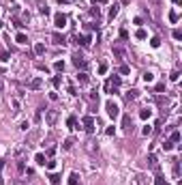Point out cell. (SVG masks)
<instances>
[{
	"label": "cell",
	"mask_w": 182,
	"mask_h": 185,
	"mask_svg": "<svg viewBox=\"0 0 182 185\" xmlns=\"http://www.w3.org/2000/svg\"><path fill=\"white\" fill-rule=\"evenodd\" d=\"M54 153H56V146H49V149H47V157H52Z\"/></svg>",
	"instance_id": "43"
},
{
	"label": "cell",
	"mask_w": 182,
	"mask_h": 185,
	"mask_svg": "<svg viewBox=\"0 0 182 185\" xmlns=\"http://www.w3.org/2000/svg\"><path fill=\"white\" fill-rule=\"evenodd\" d=\"M116 15H118V4H114V7L109 9V19H114Z\"/></svg>",
	"instance_id": "23"
},
{
	"label": "cell",
	"mask_w": 182,
	"mask_h": 185,
	"mask_svg": "<svg viewBox=\"0 0 182 185\" xmlns=\"http://www.w3.org/2000/svg\"><path fill=\"white\" fill-rule=\"evenodd\" d=\"M120 39H124V41H126V39H129V30H124V28H122V30H120Z\"/></svg>",
	"instance_id": "36"
},
{
	"label": "cell",
	"mask_w": 182,
	"mask_h": 185,
	"mask_svg": "<svg viewBox=\"0 0 182 185\" xmlns=\"http://www.w3.org/2000/svg\"><path fill=\"white\" fill-rule=\"evenodd\" d=\"M54 26H56V28H64V26H67V15L64 13H56L54 15Z\"/></svg>",
	"instance_id": "4"
},
{
	"label": "cell",
	"mask_w": 182,
	"mask_h": 185,
	"mask_svg": "<svg viewBox=\"0 0 182 185\" xmlns=\"http://www.w3.org/2000/svg\"><path fill=\"white\" fill-rule=\"evenodd\" d=\"M152 80H154V73H152V71H146V73H144V82L148 84V82H152Z\"/></svg>",
	"instance_id": "22"
},
{
	"label": "cell",
	"mask_w": 182,
	"mask_h": 185,
	"mask_svg": "<svg viewBox=\"0 0 182 185\" xmlns=\"http://www.w3.org/2000/svg\"><path fill=\"white\" fill-rule=\"evenodd\" d=\"M56 2H58V4H69L71 0H56Z\"/></svg>",
	"instance_id": "48"
},
{
	"label": "cell",
	"mask_w": 182,
	"mask_h": 185,
	"mask_svg": "<svg viewBox=\"0 0 182 185\" xmlns=\"http://www.w3.org/2000/svg\"><path fill=\"white\" fill-rule=\"evenodd\" d=\"M41 86H43V80H41V78H34V80L28 84V88H30V90H39Z\"/></svg>",
	"instance_id": "8"
},
{
	"label": "cell",
	"mask_w": 182,
	"mask_h": 185,
	"mask_svg": "<svg viewBox=\"0 0 182 185\" xmlns=\"http://www.w3.org/2000/svg\"><path fill=\"white\" fill-rule=\"evenodd\" d=\"M34 54H39V56L45 54V45H43V43H37V45H34Z\"/></svg>",
	"instance_id": "17"
},
{
	"label": "cell",
	"mask_w": 182,
	"mask_h": 185,
	"mask_svg": "<svg viewBox=\"0 0 182 185\" xmlns=\"http://www.w3.org/2000/svg\"><path fill=\"white\" fill-rule=\"evenodd\" d=\"M56 121H58V110H47L45 112V123L49 125V127H54Z\"/></svg>",
	"instance_id": "3"
},
{
	"label": "cell",
	"mask_w": 182,
	"mask_h": 185,
	"mask_svg": "<svg viewBox=\"0 0 182 185\" xmlns=\"http://www.w3.org/2000/svg\"><path fill=\"white\" fill-rule=\"evenodd\" d=\"M77 82H79V84H88V73L86 71H79V73H77Z\"/></svg>",
	"instance_id": "11"
},
{
	"label": "cell",
	"mask_w": 182,
	"mask_h": 185,
	"mask_svg": "<svg viewBox=\"0 0 182 185\" xmlns=\"http://www.w3.org/2000/svg\"><path fill=\"white\" fill-rule=\"evenodd\" d=\"M84 129L88 134H94V121H92V116H84Z\"/></svg>",
	"instance_id": "5"
},
{
	"label": "cell",
	"mask_w": 182,
	"mask_h": 185,
	"mask_svg": "<svg viewBox=\"0 0 182 185\" xmlns=\"http://www.w3.org/2000/svg\"><path fill=\"white\" fill-rule=\"evenodd\" d=\"M124 97H126V101H135L137 99V90H129Z\"/></svg>",
	"instance_id": "18"
},
{
	"label": "cell",
	"mask_w": 182,
	"mask_h": 185,
	"mask_svg": "<svg viewBox=\"0 0 182 185\" xmlns=\"http://www.w3.org/2000/svg\"><path fill=\"white\" fill-rule=\"evenodd\" d=\"M34 161H37V164H39V166H45V161H47V157H45V155H43V153H37V155H34Z\"/></svg>",
	"instance_id": "10"
},
{
	"label": "cell",
	"mask_w": 182,
	"mask_h": 185,
	"mask_svg": "<svg viewBox=\"0 0 182 185\" xmlns=\"http://www.w3.org/2000/svg\"><path fill=\"white\" fill-rule=\"evenodd\" d=\"M2 90H4V82L0 80V92H2Z\"/></svg>",
	"instance_id": "50"
},
{
	"label": "cell",
	"mask_w": 182,
	"mask_h": 185,
	"mask_svg": "<svg viewBox=\"0 0 182 185\" xmlns=\"http://www.w3.org/2000/svg\"><path fill=\"white\" fill-rule=\"evenodd\" d=\"M2 168H4V161L0 159V172H2ZM0 181H2V177H0Z\"/></svg>",
	"instance_id": "49"
},
{
	"label": "cell",
	"mask_w": 182,
	"mask_h": 185,
	"mask_svg": "<svg viewBox=\"0 0 182 185\" xmlns=\"http://www.w3.org/2000/svg\"><path fill=\"white\" fill-rule=\"evenodd\" d=\"M165 90V84H156V92H163Z\"/></svg>",
	"instance_id": "47"
},
{
	"label": "cell",
	"mask_w": 182,
	"mask_h": 185,
	"mask_svg": "<svg viewBox=\"0 0 182 185\" xmlns=\"http://www.w3.org/2000/svg\"><path fill=\"white\" fill-rule=\"evenodd\" d=\"M90 15L99 19V17H101V9H99V7H92V9H90Z\"/></svg>",
	"instance_id": "20"
},
{
	"label": "cell",
	"mask_w": 182,
	"mask_h": 185,
	"mask_svg": "<svg viewBox=\"0 0 182 185\" xmlns=\"http://www.w3.org/2000/svg\"><path fill=\"white\" fill-rule=\"evenodd\" d=\"M60 82H62V80H60V75H56V78L52 80V84H54V86H60Z\"/></svg>",
	"instance_id": "40"
},
{
	"label": "cell",
	"mask_w": 182,
	"mask_h": 185,
	"mask_svg": "<svg viewBox=\"0 0 182 185\" xmlns=\"http://www.w3.org/2000/svg\"><path fill=\"white\" fill-rule=\"evenodd\" d=\"M73 65H75L77 69H81V71H84V69L88 67V61H86L84 56H81L79 52H75V54H73Z\"/></svg>",
	"instance_id": "2"
},
{
	"label": "cell",
	"mask_w": 182,
	"mask_h": 185,
	"mask_svg": "<svg viewBox=\"0 0 182 185\" xmlns=\"http://www.w3.org/2000/svg\"><path fill=\"white\" fill-rule=\"evenodd\" d=\"M15 41L24 45V43H28V35H24V32H17V35H15Z\"/></svg>",
	"instance_id": "9"
},
{
	"label": "cell",
	"mask_w": 182,
	"mask_h": 185,
	"mask_svg": "<svg viewBox=\"0 0 182 185\" xmlns=\"http://www.w3.org/2000/svg\"><path fill=\"white\" fill-rule=\"evenodd\" d=\"M79 183V175H77V172H71L69 175V185H77Z\"/></svg>",
	"instance_id": "12"
},
{
	"label": "cell",
	"mask_w": 182,
	"mask_h": 185,
	"mask_svg": "<svg viewBox=\"0 0 182 185\" xmlns=\"http://www.w3.org/2000/svg\"><path fill=\"white\" fill-rule=\"evenodd\" d=\"M150 116H152V110H148V108H144V110H139V118H144V121H148Z\"/></svg>",
	"instance_id": "13"
},
{
	"label": "cell",
	"mask_w": 182,
	"mask_h": 185,
	"mask_svg": "<svg viewBox=\"0 0 182 185\" xmlns=\"http://www.w3.org/2000/svg\"><path fill=\"white\" fill-rule=\"evenodd\" d=\"M39 11H41V13H43V15H47V13H49V7H45V4H43V7H41V9H39Z\"/></svg>",
	"instance_id": "45"
},
{
	"label": "cell",
	"mask_w": 182,
	"mask_h": 185,
	"mask_svg": "<svg viewBox=\"0 0 182 185\" xmlns=\"http://www.w3.org/2000/svg\"><path fill=\"white\" fill-rule=\"evenodd\" d=\"M9 58H11V54H9V52H0V61H2V63H7Z\"/></svg>",
	"instance_id": "30"
},
{
	"label": "cell",
	"mask_w": 182,
	"mask_h": 185,
	"mask_svg": "<svg viewBox=\"0 0 182 185\" xmlns=\"http://www.w3.org/2000/svg\"><path fill=\"white\" fill-rule=\"evenodd\" d=\"M67 125H69L71 129H75V125H77V116H75V114H71V116L67 118Z\"/></svg>",
	"instance_id": "14"
},
{
	"label": "cell",
	"mask_w": 182,
	"mask_h": 185,
	"mask_svg": "<svg viewBox=\"0 0 182 185\" xmlns=\"http://www.w3.org/2000/svg\"><path fill=\"white\" fill-rule=\"evenodd\" d=\"M135 37H137V39H146V37H148V32H146L144 28H139V30L135 32Z\"/></svg>",
	"instance_id": "24"
},
{
	"label": "cell",
	"mask_w": 182,
	"mask_h": 185,
	"mask_svg": "<svg viewBox=\"0 0 182 185\" xmlns=\"http://www.w3.org/2000/svg\"><path fill=\"white\" fill-rule=\"evenodd\" d=\"M54 69H56L58 73H60V71H64V63H62V61H56V63H54Z\"/></svg>",
	"instance_id": "21"
},
{
	"label": "cell",
	"mask_w": 182,
	"mask_h": 185,
	"mask_svg": "<svg viewBox=\"0 0 182 185\" xmlns=\"http://www.w3.org/2000/svg\"><path fill=\"white\" fill-rule=\"evenodd\" d=\"M135 183H137V185H146V177H144V175H137V177H135Z\"/></svg>",
	"instance_id": "26"
},
{
	"label": "cell",
	"mask_w": 182,
	"mask_h": 185,
	"mask_svg": "<svg viewBox=\"0 0 182 185\" xmlns=\"http://www.w3.org/2000/svg\"><path fill=\"white\" fill-rule=\"evenodd\" d=\"M109 84H112V86H116V88H118V86H120V78H118V75H114V78L109 80Z\"/></svg>",
	"instance_id": "29"
},
{
	"label": "cell",
	"mask_w": 182,
	"mask_h": 185,
	"mask_svg": "<svg viewBox=\"0 0 182 185\" xmlns=\"http://www.w3.org/2000/svg\"><path fill=\"white\" fill-rule=\"evenodd\" d=\"M99 73H101V75H103V73H107V65H105V63L99 65Z\"/></svg>",
	"instance_id": "32"
},
{
	"label": "cell",
	"mask_w": 182,
	"mask_h": 185,
	"mask_svg": "<svg viewBox=\"0 0 182 185\" xmlns=\"http://www.w3.org/2000/svg\"><path fill=\"white\" fill-rule=\"evenodd\" d=\"M0 28H4V22L2 19H0Z\"/></svg>",
	"instance_id": "51"
},
{
	"label": "cell",
	"mask_w": 182,
	"mask_h": 185,
	"mask_svg": "<svg viewBox=\"0 0 182 185\" xmlns=\"http://www.w3.org/2000/svg\"><path fill=\"white\" fill-rule=\"evenodd\" d=\"M13 24H15V26H17V28H24V26H26V24H24V22H21V19H17V17H15V19H13Z\"/></svg>",
	"instance_id": "37"
},
{
	"label": "cell",
	"mask_w": 182,
	"mask_h": 185,
	"mask_svg": "<svg viewBox=\"0 0 182 185\" xmlns=\"http://www.w3.org/2000/svg\"><path fill=\"white\" fill-rule=\"evenodd\" d=\"M69 92H71V95L75 97V95H77V88H75V86H69Z\"/></svg>",
	"instance_id": "46"
},
{
	"label": "cell",
	"mask_w": 182,
	"mask_h": 185,
	"mask_svg": "<svg viewBox=\"0 0 182 185\" xmlns=\"http://www.w3.org/2000/svg\"><path fill=\"white\" fill-rule=\"evenodd\" d=\"M148 164H150V168L154 172H159V159H156V155H148Z\"/></svg>",
	"instance_id": "7"
},
{
	"label": "cell",
	"mask_w": 182,
	"mask_h": 185,
	"mask_svg": "<svg viewBox=\"0 0 182 185\" xmlns=\"http://www.w3.org/2000/svg\"><path fill=\"white\" fill-rule=\"evenodd\" d=\"M131 127H133V123H131V114H124V116H122V129H124V131H129Z\"/></svg>",
	"instance_id": "6"
},
{
	"label": "cell",
	"mask_w": 182,
	"mask_h": 185,
	"mask_svg": "<svg viewBox=\"0 0 182 185\" xmlns=\"http://www.w3.org/2000/svg\"><path fill=\"white\" fill-rule=\"evenodd\" d=\"M169 78H172V82H178V80H180V71H174Z\"/></svg>",
	"instance_id": "34"
},
{
	"label": "cell",
	"mask_w": 182,
	"mask_h": 185,
	"mask_svg": "<svg viewBox=\"0 0 182 185\" xmlns=\"http://www.w3.org/2000/svg\"><path fill=\"white\" fill-rule=\"evenodd\" d=\"M129 71H131V69L126 67V65H122V67H120V73H124V75H126V73H129Z\"/></svg>",
	"instance_id": "44"
},
{
	"label": "cell",
	"mask_w": 182,
	"mask_h": 185,
	"mask_svg": "<svg viewBox=\"0 0 182 185\" xmlns=\"http://www.w3.org/2000/svg\"><path fill=\"white\" fill-rule=\"evenodd\" d=\"M169 142H180V131H172V138H169Z\"/></svg>",
	"instance_id": "25"
},
{
	"label": "cell",
	"mask_w": 182,
	"mask_h": 185,
	"mask_svg": "<svg viewBox=\"0 0 182 185\" xmlns=\"http://www.w3.org/2000/svg\"><path fill=\"white\" fill-rule=\"evenodd\" d=\"M45 166H47V170H54V168H56V161H54V159H47Z\"/></svg>",
	"instance_id": "31"
},
{
	"label": "cell",
	"mask_w": 182,
	"mask_h": 185,
	"mask_svg": "<svg viewBox=\"0 0 182 185\" xmlns=\"http://www.w3.org/2000/svg\"><path fill=\"white\" fill-rule=\"evenodd\" d=\"M154 185H169V183L165 181V177H156L154 179Z\"/></svg>",
	"instance_id": "27"
},
{
	"label": "cell",
	"mask_w": 182,
	"mask_h": 185,
	"mask_svg": "<svg viewBox=\"0 0 182 185\" xmlns=\"http://www.w3.org/2000/svg\"><path fill=\"white\" fill-rule=\"evenodd\" d=\"M174 2H178V0H174Z\"/></svg>",
	"instance_id": "52"
},
{
	"label": "cell",
	"mask_w": 182,
	"mask_h": 185,
	"mask_svg": "<svg viewBox=\"0 0 182 185\" xmlns=\"http://www.w3.org/2000/svg\"><path fill=\"white\" fill-rule=\"evenodd\" d=\"M105 110H107V116H109V118H118V114H120L118 103H114L112 99H109V101L105 103Z\"/></svg>",
	"instance_id": "1"
},
{
	"label": "cell",
	"mask_w": 182,
	"mask_h": 185,
	"mask_svg": "<svg viewBox=\"0 0 182 185\" xmlns=\"http://www.w3.org/2000/svg\"><path fill=\"white\" fill-rule=\"evenodd\" d=\"M71 146H73V138H69V140H64V144H62V149L64 151H69Z\"/></svg>",
	"instance_id": "28"
},
{
	"label": "cell",
	"mask_w": 182,
	"mask_h": 185,
	"mask_svg": "<svg viewBox=\"0 0 182 185\" xmlns=\"http://www.w3.org/2000/svg\"><path fill=\"white\" fill-rule=\"evenodd\" d=\"M174 39H178V41L182 39V30H180V28H176V30H174Z\"/></svg>",
	"instance_id": "35"
},
{
	"label": "cell",
	"mask_w": 182,
	"mask_h": 185,
	"mask_svg": "<svg viewBox=\"0 0 182 185\" xmlns=\"http://www.w3.org/2000/svg\"><path fill=\"white\" fill-rule=\"evenodd\" d=\"M88 99L94 103V101H99V95H97V92H90V95H88Z\"/></svg>",
	"instance_id": "38"
},
{
	"label": "cell",
	"mask_w": 182,
	"mask_h": 185,
	"mask_svg": "<svg viewBox=\"0 0 182 185\" xmlns=\"http://www.w3.org/2000/svg\"><path fill=\"white\" fill-rule=\"evenodd\" d=\"M114 131H116V129H114V125H112V127L105 129V136H114Z\"/></svg>",
	"instance_id": "42"
},
{
	"label": "cell",
	"mask_w": 182,
	"mask_h": 185,
	"mask_svg": "<svg viewBox=\"0 0 182 185\" xmlns=\"http://www.w3.org/2000/svg\"><path fill=\"white\" fill-rule=\"evenodd\" d=\"M150 45H152V47H159V45H161V39H159V37H154V39L150 41Z\"/></svg>",
	"instance_id": "33"
},
{
	"label": "cell",
	"mask_w": 182,
	"mask_h": 185,
	"mask_svg": "<svg viewBox=\"0 0 182 185\" xmlns=\"http://www.w3.org/2000/svg\"><path fill=\"white\" fill-rule=\"evenodd\" d=\"M152 134V127H150V125H146V127H144V136H150Z\"/></svg>",
	"instance_id": "41"
},
{
	"label": "cell",
	"mask_w": 182,
	"mask_h": 185,
	"mask_svg": "<svg viewBox=\"0 0 182 185\" xmlns=\"http://www.w3.org/2000/svg\"><path fill=\"white\" fill-rule=\"evenodd\" d=\"M49 183H52V185H60V175L52 172V175H49Z\"/></svg>",
	"instance_id": "15"
},
{
	"label": "cell",
	"mask_w": 182,
	"mask_h": 185,
	"mask_svg": "<svg viewBox=\"0 0 182 185\" xmlns=\"http://www.w3.org/2000/svg\"><path fill=\"white\" fill-rule=\"evenodd\" d=\"M52 39H54V43H56V45H64V37H62V35H58V32L52 37Z\"/></svg>",
	"instance_id": "16"
},
{
	"label": "cell",
	"mask_w": 182,
	"mask_h": 185,
	"mask_svg": "<svg viewBox=\"0 0 182 185\" xmlns=\"http://www.w3.org/2000/svg\"><path fill=\"white\" fill-rule=\"evenodd\" d=\"M163 149H165V151H172V149H174V142H165Z\"/></svg>",
	"instance_id": "39"
},
{
	"label": "cell",
	"mask_w": 182,
	"mask_h": 185,
	"mask_svg": "<svg viewBox=\"0 0 182 185\" xmlns=\"http://www.w3.org/2000/svg\"><path fill=\"white\" fill-rule=\"evenodd\" d=\"M178 19H180V15L176 13V11H169V22H172V24H176Z\"/></svg>",
	"instance_id": "19"
}]
</instances>
